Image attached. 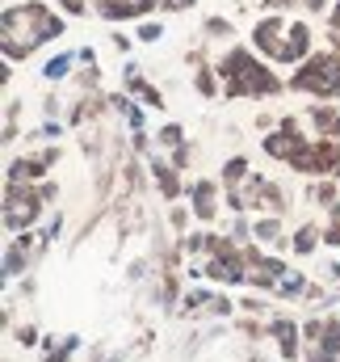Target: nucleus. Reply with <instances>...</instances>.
Segmentation results:
<instances>
[{"instance_id":"obj_3","label":"nucleus","mask_w":340,"mask_h":362,"mask_svg":"<svg viewBox=\"0 0 340 362\" xmlns=\"http://www.w3.org/2000/svg\"><path fill=\"white\" fill-rule=\"evenodd\" d=\"M34 215H38V198L25 194V198L17 202V194H8V223H13V228H25Z\"/></svg>"},{"instance_id":"obj_6","label":"nucleus","mask_w":340,"mask_h":362,"mask_svg":"<svg viewBox=\"0 0 340 362\" xmlns=\"http://www.w3.org/2000/svg\"><path fill=\"white\" fill-rule=\"evenodd\" d=\"M63 4H68V8H72V13H80V8H85V4H80V0H63Z\"/></svg>"},{"instance_id":"obj_2","label":"nucleus","mask_w":340,"mask_h":362,"mask_svg":"<svg viewBox=\"0 0 340 362\" xmlns=\"http://www.w3.org/2000/svg\"><path fill=\"white\" fill-rule=\"evenodd\" d=\"M223 76H227L231 93H277V81L265 68H256L248 51H231L223 59Z\"/></svg>"},{"instance_id":"obj_4","label":"nucleus","mask_w":340,"mask_h":362,"mask_svg":"<svg viewBox=\"0 0 340 362\" xmlns=\"http://www.w3.org/2000/svg\"><path fill=\"white\" fill-rule=\"evenodd\" d=\"M156 0H101V8L109 13V17H130V13H143V8H152Z\"/></svg>"},{"instance_id":"obj_5","label":"nucleus","mask_w":340,"mask_h":362,"mask_svg":"<svg viewBox=\"0 0 340 362\" xmlns=\"http://www.w3.org/2000/svg\"><path fill=\"white\" fill-rule=\"evenodd\" d=\"M193 206H198L202 219H210V215H214V185H206V181L193 185Z\"/></svg>"},{"instance_id":"obj_1","label":"nucleus","mask_w":340,"mask_h":362,"mask_svg":"<svg viewBox=\"0 0 340 362\" xmlns=\"http://www.w3.org/2000/svg\"><path fill=\"white\" fill-rule=\"evenodd\" d=\"M59 30H63V25L51 21L47 8L30 4V8H21V13H8V17H4V47H8L13 59H21V51L38 47L42 38H51V34H59Z\"/></svg>"}]
</instances>
